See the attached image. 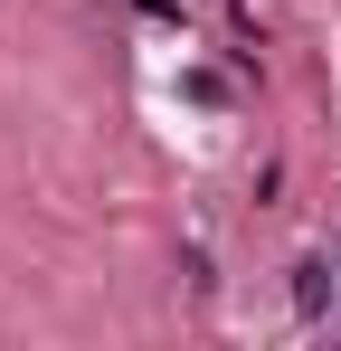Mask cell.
I'll list each match as a JSON object with an SVG mask.
<instances>
[{
    "mask_svg": "<svg viewBox=\"0 0 341 351\" xmlns=\"http://www.w3.org/2000/svg\"><path fill=\"white\" fill-rule=\"evenodd\" d=\"M323 304H332V266L303 256V266H294V313H323Z\"/></svg>",
    "mask_w": 341,
    "mask_h": 351,
    "instance_id": "6da1fadb",
    "label": "cell"
}]
</instances>
